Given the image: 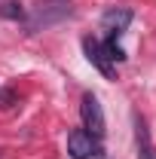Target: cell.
Here are the masks:
<instances>
[{"label":"cell","mask_w":156,"mask_h":159,"mask_svg":"<svg viewBox=\"0 0 156 159\" xmlns=\"http://www.w3.org/2000/svg\"><path fill=\"white\" fill-rule=\"evenodd\" d=\"M67 153L74 159H92L101 153V144H98L95 135H89L86 129H74L67 135Z\"/></svg>","instance_id":"6da1fadb"},{"label":"cell","mask_w":156,"mask_h":159,"mask_svg":"<svg viewBox=\"0 0 156 159\" xmlns=\"http://www.w3.org/2000/svg\"><path fill=\"white\" fill-rule=\"evenodd\" d=\"M80 113H83V122H86L89 135L101 138V135H104V110H101V104H98V98L92 95V92H86V95H83Z\"/></svg>","instance_id":"7a4b0ae2"},{"label":"cell","mask_w":156,"mask_h":159,"mask_svg":"<svg viewBox=\"0 0 156 159\" xmlns=\"http://www.w3.org/2000/svg\"><path fill=\"white\" fill-rule=\"evenodd\" d=\"M64 16H71V6L67 3H46V6H40L37 12H34V19L28 21V28L31 31H40V28H46L52 21L64 19Z\"/></svg>","instance_id":"3957f363"},{"label":"cell","mask_w":156,"mask_h":159,"mask_svg":"<svg viewBox=\"0 0 156 159\" xmlns=\"http://www.w3.org/2000/svg\"><path fill=\"white\" fill-rule=\"evenodd\" d=\"M83 49H86V58L95 64L98 70L104 74V77H113V67H110V58H107V52H104V46L98 43V40L92 37H86L83 40Z\"/></svg>","instance_id":"277c9868"},{"label":"cell","mask_w":156,"mask_h":159,"mask_svg":"<svg viewBox=\"0 0 156 159\" xmlns=\"http://www.w3.org/2000/svg\"><path fill=\"white\" fill-rule=\"evenodd\" d=\"M129 21H132V12L129 9H110V12L101 16V28L107 31V37H119L129 28Z\"/></svg>","instance_id":"5b68a950"},{"label":"cell","mask_w":156,"mask_h":159,"mask_svg":"<svg viewBox=\"0 0 156 159\" xmlns=\"http://www.w3.org/2000/svg\"><path fill=\"white\" fill-rule=\"evenodd\" d=\"M138 150H141V159H156V147L150 144V132L144 122H138Z\"/></svg>","instance_id":"8992f818"},{"label":"cell","mask_w":156,"mask_h":159,"mask_svg":"<svg viewBox=\"0 0 156 159\" xmlns=\"http://www.w3.org/2000/svg\"><path fill=\"white\" fill-rule=\"evenodd\" d=\"M0 12H3L6 19H21V16H25V12H21V3H16V0H6Z\"/></svg>","instance_id":"52a82bcc"}]
</instances>
